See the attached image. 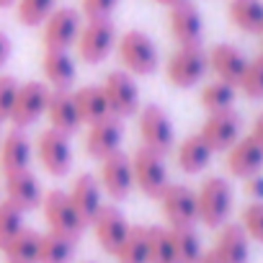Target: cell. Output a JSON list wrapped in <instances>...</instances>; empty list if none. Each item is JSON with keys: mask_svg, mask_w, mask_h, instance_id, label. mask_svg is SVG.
Returning a JSON list of instances; mask_svg holds the SVG:
<instances>
[{"mask_svg": "<svg viewBox=\"0 0 263 263\" xmlns=\"http://www.w3.org/2000/svg\"><path fill=\"white\" fill-rule=\"evenodd\" d=\"M196 263H219V260H217V258H214V253L209 250V253H201V258H199Z\"/></svg>", "mask_w": 263, "mask_h": 263, "instance_id": "cell-44", "label": "cell"}, {"mask_svg": "<svg viewBox=\"0 0 263 263\" xmlns=\"http://www.w3.org/2000/svg\"><path fill=\"white\" fill-rule=\"evenodd\" d=\"M88 227L93 230L96 242H98L108 255H116V250L121 248V242H124V237H126V232H129L132 224L126 222V217H124V212H121L119 206L103 204V206L98 209V214L90 219Z\"/></svg>", "mask_w": 263, "mask_h": 263, "instance_id": "cell-13", "label": "cell"}, {"mask_svg": "<svg viewBox=\"0 0 263 263\" xmlns=\"http://www.w3.org/2000/svg\"><path fill=\"white\" fill-rule=\"evenodd\" d=\"M132 160V176H135V189H140L145 196L158 199L163 194V189L171 183L168 181V165H165V155L147 150V147H137L135 155H129Z\"/></svg>", "mask_w": 263, "mask_h": 263, "instance_id": "cell-6", "label": "cell"}, {"mask_svg": "<svg viewBox=\"0 0 263 263\" xmlns=\"http://www.w3.org/2000/svg\"><path fill=\"white\" fill-rule=\"evenodd\" d=\"M212 150H209V145L199 137V132L196 135H189L178 147H176V163H178V168L183 171V173H189V176H196V173H201L209 163H212Z\"/></svg>", "mask_w": 263, "mask_h": 263, "instance_id": "cell-26", "label": "cell"}, {"mask_svg": "<svg viewBox=\"0 0 263 263\" xmlns=\"http://www.w3.org/2000/svg\"><path fill=\"white\" fill-rule=\"evenodd\" d=\"M163 217L168 219V227H186L199 222L196 212V191L186 183H168L163 194L158 196Z\"/></svg>", "mask_w": 263, "mask_h": 263, "instance_id": "cell-11", "label": "cell"}, {"mask_svg": "<svg viewBox=\"0 0 263 263\" xmlns=\"http://www.w3.org/2000/svg\"><path fill=\"white\" fill-rule=\"evenodd\" d=\"M98 186L111 201H124L132 189H135V176H132V160L121 150L101 160L98 171Z\"/></svg>", "mask_w": 263, "mask_h": 263, "instance_id": "cell-12", "label": "cell"}, {"mask_svg": "<svg viewBox=\"0 0 263 263\" xmlns=\"http://www.w3.org/2000/svg\"><path fill=\"white\" fill-rule=\"evenodd\" d=\"M11 6H16V0H0V8H11Z\"/></svg>", "mask_w": 263, "mask_h": 263, "instance_id": "cell-46", "label": "cell"}, {"mask_svg": "<svg viewBox=\"0 0 263 263\" xmlns=\"http://www.w3.org/2000/svg\"><path fill=\"white\" fill-rule=\"evenodd\" d=\"M72 255H75V240L54 235V232L42 235L36 263H72Z\"/></svg>", "mask_w": 263, "mask_h": 263, "instance_id": "cell-32", "label": "cell"}, {"mask_svg": "<svg viewBox=\"0 0 263 263\" xmlns=\"http://www.w3.org/2000/svg\"><path fill=\"white\" fill-rule=\"evenodd\" d=\"M240 227L248 235V240H255L263 245V201H250L240 212Z\"/></svg>", "mask_w": 263, "mask_h": 263, "instance_id": "cell-38", "label": "cell"}, {"mask_svg": "<svg viewBox=\"0 0 263 263\" xmlns=\"http://www.w3.org/2000/svg\"><path fill=\"white\" fill-rule=\"evenodd\" d=\"M212 253L219 263H248L250 260V240L240 224L227 222L219 227Z\"/></svg>", "mask_w": 263, "mask_h": 263, "instance_id": "cell-22", "label": "cell"}, {"mask_svg": "<svg viewBox=\"0 0 263 263\" xmlns=\"http://www.w3.org/2000/svg\"><path fill=\"white\" fill-rule=\"evenodd\" d=\"M24 212L18 206H13L11 201L0 199V248H3L13 235H18L24 230Z\"/></svg>", "mask_w": 263, "mask_h": 263, "instance_id": "cell-37", "label": "cell"}, {"mask_svg": "<svg viewBox=\"0 0 263 263\" xmlns=\"http://www.w3.org/2000/svg\"><path fill=\"white\" fill-rule=\"evenodd\" d=\"M168 26L173 39L178 42V47H189V44H201V34H204V21L199 8L191 0H181V3L171 6L168 13Z\"/></svg>", "mask_w": 263, "mask_h": 263, "instance_id": "cell-18", "label": "cell"}, {"mask_svg": "<svg viewBox=\"0 0 263 263\" xmlns=\"http://www.w3.org/2000/svg\"><path fill=\"white\" fill-rule=\"evenodd\" d=\"M0 140H3V132H0Z\"/></svg>", "mask_w": 263, "mask_h": 263, "instance_id": "cell-49", "label": "cell"}, {"mask_svg": "<svg viewBox=\"0 0 263 263\" xmlns=\"http://www.w3.org/2000/svg\"><path fill=\"white\" fill-rule=\"evenodd\" d=\"M232 186L230 181H224L222 176H212L206 178L199 191H196V212H199V222L206 227L219 230L222 224H227L230 214H232Z\"/></svg>", "mask_w": 263, "mask_h": 263, "instance_id": "cell-2", "label": "cell"}, {"mask_svg": "<svg viewBox=\"0 0 263 263\" xmlns=\"http://www.w3.org/2000/svg\"><path fill=\"white\" fill-rule=\"evenodd\" d=\"M119 0H80V11L88 21H96V18H108L114 13Z\"/></svg>", "mask_w": 263, "mask_h": 263, "instance_id": "cell-40", "label": "cell"}, {"mask_svg": "<svg viewBox=\"0 0 263 263\" xmlns=\"http://www.w3.org/2000/svg\"><path fill=\"white\" fill-rule=\"evenodd\" d=\"M245 194H248L253 201H263V176H260V173L245 178Z\"/></svg>", "mask_w": 263, "mask_h": 263, "instance_id": "cell-41", "label": "cell"}, {"mask_svg": "<svg viewBox=\"0 0 263 263\" xmlns=\"http://www.w3.org/2000/svg\"><path fill=\"white\" fill-rule=\"evenodd\" d=\"M83 263H93V260H83Z\"/></svg>", "mask_w": 263, "mask_h": 263, "instance_id": "cell-48", "label": "cell"}, {"mask_svg": "<svg viewBox=\"0 0 263 263\" xmlns=\"http://www.w3.org/2000/svg\"><path fill=\"white\" fill-rule=\"evenodd\" d=\"M114 47H116V29H114L111 18L85 21L75 39L78 57L85 65H101L114 52Z\"/></svg>", "mask_w": 263, "mask_h": 263, "instance_id": "cell-5", "label": "cell"}, {"mask_svg": "<svg viewBox=\"0 0 263 263\" xmlns=\"http://www.w3.org/2000/svg\"><path fill=\"white\" fill-rule=\"evenodd\" d=\"M72 101H75L80 124H96V121L111 116L108 101H106V93L101 85H83L80 90L72 93Z\"/></svg>", "mask_w": 263, "mask_h": 263, "instance_id": "cell-27", "label": "cell"}, {"mask_svg": "<svg viewBox=\"0 0 263 263\" xmlns=\"http://www.w3.org/2000/svg\"><path fill=\"white\" fill-rule=\"evenodd\" d=\"M16 93H18V80L13 75H0V124L8 121Z\"/></svg>", "mask_w": 263, "mask_h": 263, "instance_id": "cell-39", "label": "cell"}, {"mask_svg": "<svg viewBox=\"0 0 263 263\" xmlns=\"http://www.w3.org/2000/svg\"><path fill=\"white\" fill-rule=\"evenodd\" d=\"M49 93H52V88H49L47 83H39V80L21 83L8 121H11L16 129H26V126H31L34 121H39V119L44 116Z\"/></svg>", "mask_w": 263, "mask_h": 263, "instance_id": "cell-9", "label": "cell"}, {"mask_svg": "<svg viewBox=\"0 0 263 263\" xmlns=\"http://www.w3.org/2000/svg\"><path fill=\"white\" fill-rule=\"evenodd\" d=\"M42 26H44V31H42L44 49H65L67 52L70 47H75L83 21L75 8H54L52 16Z\"/></svg>", "mask_w": 263, "mask_h": 263, "instance_id": "cell-15", "label": "cell"}, {"mask_svg": "<svg viewBox=\"0 0 263 263\" xmlns=\"http://www.w3.org/2000/svg\"><path fill=\"white\" fill-rule=\"evenodd\" d=\"M124 140V121L116 116H106L96 124H88V135H85V153L93 160H106L108 155L121 150Z\"/></svg>", "mask_w": 263, "mask_h": 263, "instance_id": "cell-16", "label": "cell"}, {"mask_svg": "<svg viewBox=\"0 0 263 263\" xmlns=\"http://www.w3.org/2000/svg\"><path fill=\"white\" fill-rule=\"evenodd\" d=\"M57 6V0H16V18L18 24L34 29L42 26Z\"/></svg>", "mask_w": 263, "mask_h": 263, "instance_id": "cell-35", "label": "cell"}, {"mask_svg": "<svg viewBox=\"0 0 263 263\" xmlns=\"http://www.w3.org/2000/svg\"><path fill=\"white\" fill-rule=\"evenodd\" d=\"M171 237H173V250H176V263H196L201 258V240L199 232L194 230V224L186 227H171Z\"/></svg>", "mask_w": 263, "mask_h": 263, "instance_id": "cell-33", "label": "cell"}, {"mask_svg": "<svg viewBox=\"0 0 263 263\" xmlns=\"http://www.w3.org/2000/svg\"><path fill=\"white\" fill-rule=\"evenodd\" d=\"M44 116L49 121V129L60 132V135H65V137H72L83 126L70 90H52L49 101H47V108H44Z\"/></svg>", "mask_w": 263, "mask_h": 263, "instance_id": "cell-20", "label": "cell"}, {"mask_svg": "<svg viewBox=\"0 0 263 263\" xmlns=\"http://www.w3.org/2000/svg\"><path fill=\"white\" fill-rule=\"evenodd\" d=\"M155 3H160V6H168V8H171V6L181 3V0H155Z\"/></svg>", "mask_w": 263, "mask_h": 263, "instance_id": "cell-45", "label": "cell"}, {"mask_svg": "<svg viewBox=\"0 0 263 263\" xmlns=\"http://www.w3.org/2000/svg\"><path fill=\"white\" fill-rule=\"evenodd\" d=\"M250 137H253V140H255V142L263 147V111H260V114L253 119V126H250Z\"/></svg>", "mask_w": 263, "mask_h": 263, "instance_id": "cell-43", "label": "cell"}, {"mask_svg": "<svg viewBox=\"0 0 263 263\" xmlns=\"http://www.w3.org/2000/svg\"><path fill=\"white\" fill-rule=\"evenodd\" d=\"M209 60V70L217 75V80L230 83V85H240L245 67H248V57L242 54V49H237L235 44H214L206 52Z\"/></svg>", "mask_w": 263, "mask_h": 263, "instance_id": "cell-19", "label": "cell"}, {"mask_svg": "<svg viewBox=\"0 0 263 263\" xmlns=\"http://www.w3.org/2000/svg\"><path fill=\"white\" fill-rule=\"evenodd\" d=\"M137 129H140L142 147H147V150H155V153L165 155V153L173 150V145H176L173 121H171V116H168L158 103H150V106H145V108L140 111Z\"/></svg>", "mask_w": 263, "mask_h": 263, "instance_id": "cell-7", "label": "cell"}, {"mask_svg": "<svg viewBox=\"0 0 263 263\" xmlns=\"http://www.w3.org/2000/svg\"><path fill=\"white\" fill-rule=\"evenodd\" d=\"M258 36H260V47H263V29H260V34H258Z\"/></svg>", "mask_w": 263, "mask_h": 263, "instance_id": "cell-47", "label": "cell"}, {"mask_svg": "<svg viewBox=\"0 0 263 263\" xmlns=\"http://www.w3.org/2000/svg\"><path fill=\"white\" fill-rule=\"evenodd\" d=\"M227 171L235 178H250L263 171V147L248 135L227 150Z\"/></svg>", "mask_w": 263, "mask_h": 263, "instance_id": "cell-21", "label": "cell"}, {"mask_svg": "<svg viewBox=\"0 0 263 263\" xmlns=\"http://www.w3.org/2000/svg\"><path fill=\"white\" fill-rule=\"evenodd\" d=\"M227 18L242 34H260V29H263V0H230L227 3Z\"/></svg>", "mask_w": 263, "mask_h": 263, "instance_id": "cell-28", "label": "cell"}, {"mask_svg": "<svg viewBox=\"0 0 263 263\" xmlns=\"http://www.w3.org/2000/svg\"><path fill=\"white\" fill-rule=\"evenodd\" d=\"M147 250H150V263H176L171 227L163 224L147 227Z\"/></svg>", "mask_w": 263, "mask_h": 263, "instance_id": "cell-34", "label": "cell"}, {"mask_svg": "<svg viewBox=\"0 0 263 263\" xmlns=\"http://www.w3.org/2000/svg\"><path fill=\"white\" fill-rule=\"evenodd\" d=\"M209 72V60L201 44L178 47L165 62V78L176 88H194Z\"/></svg>", "mask_w": 263, "mask_h": 263, "instance_id": "cell-4", "label": "cell"}, {"mask_svg": "<svg viewBox=\"0 0 263 263\" xmlns=\"http://www.w3.org/2000/svg\"><path fill=\"white\" fill-rule=\"evenodd\" d=\"M39 240L42 232L24 227L18 235H13L3 248V255L8 258V263H36V253H39Z\"/></svg>", "mask_w": 263, "mask_h": 263, "instance_id": "cell-29", "label": "cell"}, {"mask_svg": "<svg viewBox=\"0 0 263 263\" xmlns=\"http://www.w3.org/2000/svg\"><path fill=\"white\" fill-rule=\"evenodd\" d=\"M3 199L11 201L13 206H18L26 214V212L42 206L44 189H42L39 178L26 168V171H16V173L3 176Z\"/></svg>", "mask_w": 263, "mask_h": 263, "instance_id": "cell-17", "label": "cell"}, {"mask_svg": "<svg viewBox=\"0 0 263 263\" xmlns=\"http://www.w3.org/2000/svg\"><path fill=\"white\" fill-rule=\"evenodd\" d=\"M36 158H39V165L44 168V173H49L52 178H65L72 168L70 137L60 135L54 129H44L36 137Z\"/></svg>", "mask_w": 263, "mask_h": 263, "instance_id": "cell-10", "label": "cell"}, {"mask_svg": "<svg viewBox=\"0 0 263 263\" xmlns=\"http://www.w3.org/2000/svg\"><path fill=\"white\" fill-rule=\"evenodd\" d=\"M116 57H119V65L124 72H129L132 78H147V75H155L158 67H160V52L155 47V42L140 31V29H132V31H124L119 39H116Z\"/></svg>", "mask_w": 263, "mask_h": 263, "instance_id": "cell-1", "label": "cell"}, {"mask_svg": "<svg viewBox=\"0 0 263 263\" xmlns=\"http://www.w3.org/2000/svg\"><path fill=\"white\" fill-rule=\"evenodd\" d=\"M67 196H70L72 206L78 209V214L83 217L85 224H90V219H93V217L98 214V209L103 206V201H101L103 191H101V186H98V178L90 176V173H80V176L72 181V186L67 189Z\"/></svg>", "mask_w": 263, "mask_h": 263, "instance_id": "cell-23", "label": "cell"}, {"mask_svg": "<svg viewBox=\"0 0 263 263\" xmlns=\"http://www.w3.org/2000/svg\"><path fill=\"white\" fill-rule=\"evenodd\" d=\"M42 72L52 90H70L75 80V62L65 49H44Z\"/></svg>", "mask_w": 263, "mask_h": 263, "instance_id": "cell-25", "label": "cell"}, {"mask_svg": "<svg viewBox=\"0 0 263 263\" xmlns=\"http://www.w3.org/2000/svg\"><path fill=\"white\" fill-rule=\"evenodd\" d=\"M42 214H44V222L49 227V232L54 235H62V237H70V240H80V235L85 232V222L83 217L78 214V209L72 206L67 191L62 189H52V191H44V199H42Z\"/></svg>", "mask_w": 263, "mask_h": 263, "instance_id": "cell-3", "label": "cell"}, {"mask_svg": "<svg viewBox=\"0 0 263 263\" xmlns=\"http://www.w3.org/2000/svg\"><path fill=\"white\" fill-rule=\"evenodd\" d=\"M31 163V142L24 135V129H11L0 140V173L8 176L16 171H26Z\"/></svg>", "mask_w": 263, "mask_h": 263, "instance_id": "cell-24", "label": "cell"}, {"mask_svg": "<svg viewBox=\"0 0 263 263\" xmlns=\"http://www.w3.org/2000/svg\"><path fill=\"white\" fill-rule=\"evenodd\" d=\"M101 88L106 93L111 116H116V119L124 121L129 116L140 114V88H137L135 78H132L129 72H124V70L108 72Z\"/></svg>", "mask_w": 263, "mask_h": 263, "instance_id": "cell-8", "label": "cell"}, {"mask_svg": "<svg viewBox=\"0 0 263 263\" xmlns=\"http://www.w3.org/2000/svg\"><path fill=\"white\" fill-rule=\"evenodd\" d=\"M11 52H13V44H11L8 34H6V31H0V70H3L6 62L11 60Z\"/></svg>", "mask_w": 263, "mask_h": 263, "instance_id": "cell-42", "label": "cell"}, {"mask_svg": "<svg viewBox=\"0 0 263 263\" xmlns=\"http://www.w3.org/2000/svg\"><path fill=\"white\" fill-rule=\"evenodd\" d=\"M119 263H150V250H147V227L132 224L121 248L114 255Z\"/></svg>", "mask_w": 263, "mask_h": 263, "instance_id": "cell-31", "label": "cell"}, {"mask_svg": "<svg viewBox=\"0 0 263 263\" xmlns=\"http://www.w3.org/2000/svg\"><path fill=\"white\" fill-rule=\"evenodd\" d=\"M240 114L235 108L209 114L199 129V137L209 145L212 153H227L237 140H240Z\"/></svg>", "mask_w": 263, "mask_h": 263, "instance_id": "cell-14", "label": "cell"}, {"mask_svg": "<svg viewBox=\"0 0 263 263\" xmlns=\"http://www.w3.org/2000/svg\"><path fill=\"white\" fill-rule=\"evenodd\" d=\"M235 98H237V88L230 85V83H222V80H212L201 88L199 93V103L206 114H219V111H230L235 106Z\"/></svg>", "mask_w": 263, "mask_h": 263, "instance_id": "cell-30", "label": "cell"}, {"mask_svg": "<svg viewBox=\"0 0 263 263\" xmlns=\"http://www.w3.org/2000/svg\"><path fill=\"white\" fill-rule=\"evenodd\" d=\"M237 90L250 101H263V52L258 57L248 60V67H245V75H242Z\"/></svg>", "mask_w": 263, "mask_h": 263, "instance_id": "cell-36", "label": "cell"}]
</instances>
